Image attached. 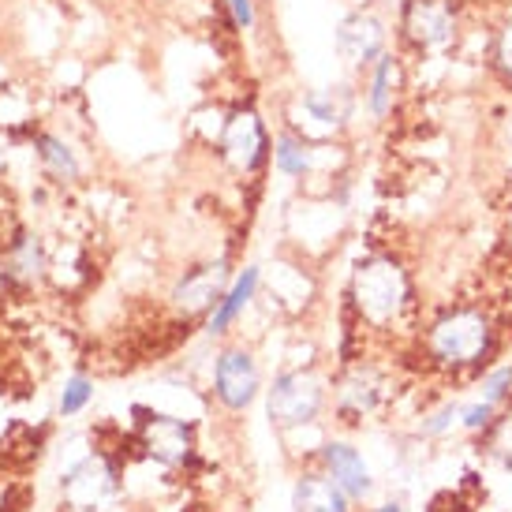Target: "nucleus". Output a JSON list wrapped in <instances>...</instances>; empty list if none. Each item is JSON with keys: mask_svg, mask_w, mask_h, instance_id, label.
Masks as SVG:
<instances>
[{"mask_svg": "<svg viewBox=\"0 0 512 512\" xmlns=\"http://www.w3.org/2000/svg\"><path fill=\"white\" fill-rule=\"evenodd\" d=\"M498 348V329L483 307H453L427 329V356L441 370H475Z\"/></svg>", "mask_w": 512, "mask_h": 512, "instance_id": "1", "label": "nucleus"}, {"mask_svg": "<svg viewBox=\"0 0 512 512\" xmlns=\"http://www.w3.org/2000/svg\"><path fill=\"white\" fill-rule=\"evenodd\" d=\"M412 277L393 255L363 258L352 273V307L359 322L374 329H389L400 322V314L412 307Z\"/></svg>", "mask_w": 512, "mask_h": 512, "instance_id": "2", "label": "nucleus"}, {"mask_svg": "<svg viewBox=\"0 0 512 512\" xmlns=\"http://www.w3.org/2000/svg\"><path fill=\"white\" fill-rule=\"evenodd\" d=\"M326 408V382L311 370H285L266 389V412L281 430L307 427Z\"/></svg>", "mask_w": 512, "mask_h": 512, "instance_id": "3", "label": "nucleus"}, {"mask_svg": "<svg viewBox=\"0 0 512 512\" xmlns=\"http://www.w3.org/2000/svg\"><path fill=\"white\" fill-rule=\"evenodd\" d=\"M400 34L415 49L438 53V49H449L456 42L460 23H456V12L449 0H404V8H400Z\"/></svg>", "mask_w": 512, "mask_h": 512, "instance_id": "4", "label": "nucleus"}, {"mask_svg": "<svg viewBox=\"0 0 512 512\" xmlns=\"http://www.w3.org/2000/svg\"><path fill=\"white\" fill-rule=\"evenodd\" d=\"M337 53L348 68L367 72L382 53H389V27H385L382 15L370 12V8H356V12L344 15L341 27H337Z\"/></svg>", "mask_w": 512, "mask_h": 512, "instance_id": "5", "label": "nucleus"}, {"mask_svg": "<svg viewBox=\"0 0 512 512\" xmlns=\"http://www.w3.org/2000/svg\"><path fill=\"white\" fill-rule=\"evenodd\" d=\"M214 393L228 412H247L262 393V374L251 352L225 348L214 363Z\"/></svg>", "mask_w": 512, "mask_h": 512, "instance_id": "6", "label": "nucleus"}, {"mask_svg": "<svg viewBox=\"0 0 512 512\" xmlns=\"http://www.w3.org/2000/svg\"><path fill=\"white\" fill-rule=\"evenodd\" d=\"M318 464L326 471L333 483L341 486L344 494L352 501H367L374 494V479H370V468L363 453H359L352 441H322V449H318Z\"/></svg>", "mask_w": 512, "mask_h": 512, "instance_id": "7", "label": "nucleus"}, {"mask_svg": "<svg viewBox=\"0 0 512 512\" xmlns=\"http://www.w3.org/2000/svg\"><path fill=\"white\" fill-rule=\"evenodd\" d=\"M225 281H228V262H210V266H199V270H187L184 281L172 292V299L187 314L214 311L217 299L225 296Z\"/></svg>", "mask_w": 512, "mask_h": 512, "instance_id": "8", "label": "nucleus"}, {"mask_svg": "<svg viewBox=\"0 0 512 512\" xmlns=\"http://www.w3.org/2000/svg\"><path fill=\"white\" fill-rule=\"evenodd\" d=\"M225 154L240 165V169H258L266 154H270V139H266V128L255 113H236L225 128Z\"/></svg>", "mask_w": 512, "mask_h": 512, "instance_id": "9", "label": "nucleus"}, {"mask_svg": "<svg viewBox=\"0 0 512 512\" xmlns=\"http://www.w3.org/2000/svg\"><path fill=\"white\" fill-rule=\"evenodd\" d=\"M400 90V57L397 53H382L367 68V83H363V105H367L370 120H389L393 105H397Z\"/></svg>", "mask_w": 512, "mask_h": 512, "instance_id": "10", "label": "nucleus"}, {"mask_svg": "<svg viewBox=\"0 0 512 512\" xmlns=\"http://www.w3.org/2000/svg\"><path fill=\"white\" fill-rule=\"evenodd\" d=\"M356 501L326 471H303L292 486V512H352Z\"/></svg>", "mask_w": 512, "mask_h": 512, "instance_id": "11", "label": "nucleus"}, {"mask_svg": "<svg viewBox=\"0 0 512 512\" xmlns=\"http://www.w3.org/2000/svg\"><path fill=\"white\" fill-rule=\"evenodd\" d=\"M382 400V378L378 370L370 367H352L341 378V389H337V408H341L344 423H356L367 412H374V404Z\"/></svg>", "mask_w": 512, "mask_h": 512, "instance_id": "12", "label": "nucleus"}, {"mask_svg": "<svg viewBox=\"0 0 512 512\" xmlns=\"http://www.w3.org/2000/svg\"><path fill=\"white\" fill-rule=\"evenodd\" d=\"M299 105H303V113L311 116L318 128L337 131L348 124V116L356 109V98H352L348 86H318V90H307Z\"/></svg>", "mask_w": 512, "mask_h": 512, "instance_id": "13", "label": "nucleus"}, {"mask_svg": "<svg viewBox=\"0 0 512 512\" xmlns=\"http://www.w3.org/2000/svg\"><path fill=\"white\" fill-rule=\"evenodd\" d=\"M258 266H247V270L232 281V285L225 288V296L217 299V307L210 311V337H221V333H228V329L236 326V318H240L247 307H251V299H255L258 292Z\"/></svg>", "mask_w": 512, "mask_h": 512, "instance_id": "14", "label": "nucleus"}, {"mask_svg": "<svg viewBox=\"0 0 512 512\" xmlns=\"http://www.w3.org/2000/svg\"><path fill=\"white\" fill-rule=\"evenodd\" d=\"M273 161H277V169L285 172V176H296L303 180L307 172L314 169V146L303 139V135H277V143H273Z\"/></svg>", "mask_w": 512, "mask_h": 512, "instance_id": "15", "label": "nucleus"}, {"mask_svg": "<svg viewBox=\"0 0 512 512\" xmlns=\"http://www.w3.org/2000/svg\"><path fill=\"white\" fill-rule=\"evenodd\" d=\"M38 154H42V161L49 165V172H57V176H64V180H72L75 172H79L75 154L60 143V139H53V135H38Z\"/></svg>", "mask_w": 512, "mask_h": 512, "instance_id": "16", "label": "nucleus"}, {"mask_svg": "<svg viewBox=\"0 0 512 512\" xmlns=\"http://www.w3.org/2000/svg\"><path fill=\"white\" fill-rule=\"evenodd\" d=\"M498 423V404H490V400H475V404H464L460 408V427L468 430V434H486V430Z\"/></svg>", "mask_w": 512, "mask_h": 512, "instance_id": "17", "label": "nucleus"}, {"mask_svg": "<svg viewBox=\"0 0 512 512\" xmlns=\"http://www.w3.org/2000/svg\"><path fill=\"white\" fill-rule=\"evenodd\" d=\"M12 273L19 281H34V277L42 273V243L30 240V236L19 243V251H15V258H12Z\"/></svg>", "mask_w": 512, "mask_h": 512, "instance_id": "18", "label": "nucleus"}, {"mask_svg": "<svg viewBox=\"0 0 512 512\" xmlns=\"http://www.w3.org/2000/svg\"><path fill=\"white\" fill-rule=\"evenodd\" d=\"M483 400H490V404H505V400H512V363H505V367H494L490 374L483 378Z\"/></svg>", "mask_w": 512, "mask_h": 512, "instance_id": "19", "label": "nucleus"}, {"mask_svg": "<svg viewBox=\"0 0 512 512\" xmlns=\"http://www.w3.org/2000/svg\"><path fill=\"white\" fill-rule=\"evenodd\" d=\"M90 397H94V385L86 382L83 374H75L72 382L64 385V393H60V415L83 412L86 404H90Z\"/></svg>", "mask_w": 512, "mask_h": 512, "instance_id": "20", "label": "nucleus"}, {"mask_svg": "<svg viewBox=\"0 0 512 512\" xmlns=\"http://www.w3.org/2000/svg\"><path fill=\"white\" fill-rule=\"evenodd\" d=\"M456 423H460V404H453V400H449V404H441L438 412H430L419 430H423L427 438H441V434H449Z\"/></svg>", "mask_w": 512, "mask_h": 512, "instance_id": "21", "label": "nucleus"}, {"mask_svg": "<svg viewBox=\"0 0 512 512\" xmlns=\"http://www.w3.org/2000/svg\"><path fill=\"white\" fill-rule=\"evenodd\" d=\"M494 64H498V72L512 83V19L498 30V38H494Z\"/></svg>", "mask_w": 512, "mask_h": 512, "instance_id": "22", "label": "nucleus"}, {"mask_svg": "<svg viewBox=\"0 0 512 512\" xmlns=\"http://www.w3.org/2000/svg\"><path fill=\"white\" fill-rule=\"evenodd\" d=\"M228 8H232V19H236L240 30L255 27V8H251V0H228Z\"/></svg>", "mask_w": 512, "mask_h": 512, "instance_id": "23", "label": "nucleus"}, {"mask_svg": "<svg viewBox=\"0 0 512 512\" xmlns=\"http://www.w3.org/2000/svg\"><path fill=\"white\" fill-rule=\"evenodd\" d=\"M367 512H404V505H400V501H385V505H374V509H367Z\"/></svg>", "mask_w": 512, "mask_h": 512, "instance_id": "24", "label": "nucleus"}, {"mask_svg": "<svg viewBox=\"0 0 512 512\" xmlns=\"http://www.w3.org/2000/svg\"><path fill=\"white\" fill-rule=\"evenodd\" d=\"M363 4H367V0H363Z\"/></svg>", "mask_w": 512, "mask_h": 512, "instance_id": "25", "label": "nucleus"}]
</instances>
